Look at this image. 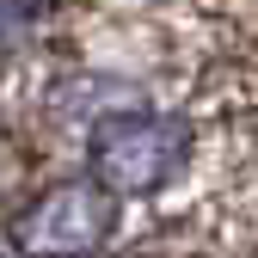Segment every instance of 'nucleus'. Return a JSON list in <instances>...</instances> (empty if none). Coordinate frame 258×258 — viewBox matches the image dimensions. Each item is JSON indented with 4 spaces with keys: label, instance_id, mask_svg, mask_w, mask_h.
<instances>
[{
    "label": "nucleus",
    "instance_id": "1",
    "mask_svg": "<svg viewBox=\"0 0 258 258\" xmlns=\"http://www.w3.org/2000/svg\"><path fill=\"white\" fill-rule=\"evenodd\" d=\"M190 154V136L178 117L160 111H123L92 129V178L111 197H154Z\"/></svg>",
    "mask_w": 258,
    "mask_h": 258
},
{
    "label": "nucleus",
    "instance_id": "2",
    "mask_svg": "<svg viewBox=\"0 0 258 258\" xmlns=\"http://www.w3.org/2000/svg\"><path fill=\"white\" fill-rule=\"evenodd\" d=\"M111 234H117V197L99 190V184H86V178L43 190V197L13 221V240L31 258H86Z\"/></svg>",
    "mask_w": 258,
    "mask_h": 258
}]
</instances>
